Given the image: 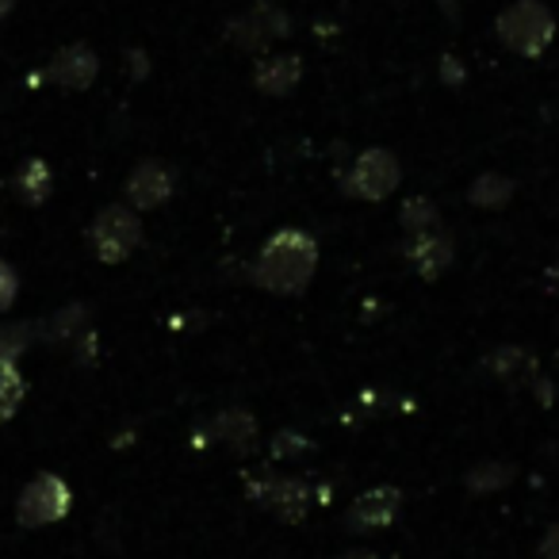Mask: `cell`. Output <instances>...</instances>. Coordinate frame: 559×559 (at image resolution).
<instances>
[{
	"label": "cell",
	"mask_w": 559,
	"mask_h": 559,
	"mask_svg": "<svg viewBox=\"0 0 559 559\" xmlns=\"http://www.w3.org/2000/svg\"><path fill=\"white\" fill-rule=\"evenodd\" d=\"M513 195V180L510 177H498V173H483L472 188H467V200L483 211H498L506 200Z\"/></svg>",
	"instance_id": "9a60e30c"
},
{
	"label": "cell",
	"mask_w": 559,
	"mask_h": 559,
	"mask_svg": "<svg viewBox=\"0 0 559 559\" xmlns=\"http://www.w3.org/2000/svg\"><path fill=\"white\" fill-rule=\"evenodd\" d=\"M399 223H403V230H411V234L437 230V207L426 200V195H418V200H406L403 211H399Z\"/></svg>",
	"instance_id": "ac0fdd59"
},
{
	"label": "cell",
	"mask_w": 559,
	"mask_h": 559,
	"mask_svg": "<svg viewBox=\"0 0 559 559\" xmlns=\"http://www.w3.org/2000/svg\"><path fill=\"white\" fill-rule=\"evenodd\" d=\"M540 559H559V521L544 533L540 540Z\"/></svg>",
	"instance_id": "cb8c5ba5"
},
{
	"label": "cell",
	"mask_w": 559,
	"mask_h": 559,
	"mask_svg": "<svg viewBox=\"0 0 559 559\" xmlns=\"http://www.w3.org/2000/svg\"><path fill=\"white\" fill-rule=\"evenodd\" d=\"M211 437H215L218 444H226L230 452H238V456H246L257 441V418L249 411H238V406L223 411L211 421Z\"/></svg>",
	"instance_id": "4fadbf2b"
},
{
	"label": "cell",
	"mask_w": 559,
	"mask_h": 559,
	"mask_svg": "<svg viewBox=\"0 0 559 559\" xmlns=\"http://www.w3.org/2000/svg\"><path fill=\"white\" fill-rule=\"evenodd\" d=\"M24 395H27V383L20 376V368L12 360H0V426L20 411Z\"/></svg>",
	"instance_id": "2e32d148"
},
{
	"label": "cell",
	"mask_w": 559,
	"mask_h": 559,
	"mask_svg": "<svg viewBox=\"0 0 559 559\" xmlns=\"http://www.w3.org/2000/svg\"><path fill=\"white\" fill-rule=\"evenodd\" d=\"M73 506V490L62 475L55 472H43L20 490V502H16V521L24 528H43V525H55L70 513Z\"/></svg>",
	"instance_id": "3957f363"
},
{
	"label": "cell",
	"mask_w": 559,
	"mask_h": 559,
	"mask_svg": "<svg viewBox=\"0 0 559 559\" xmlns=\"http://www.w3.org/2000/svg\"><path fill=\"white\" fill-rule=\"evenodd\" d=\"M96 73H100V58H96V50L85 47V43H73V47L58 50L55 62H50V81H58V85L70 88V93L88 88L96 81Z\"/></svg>",
	"instance_id": "8fae6325"
},
{
	"label": "cell",
	"mask_w": 559,
	"mask_h": 559,
	"mask_svg": "<svg viewBox=\"0 0 559 559\" xmlns=\"http://www.w3.org/2000/svg\"><path fill=\"white\" fill-rule=\"evenodd\" d=\"M452 257H456V246H452L449 230L411 234V241H406V261L421 280H437L441 272H449Z\"/></svg>",
	"instance_id": "ba28073f"
},
{
	"label": "cell",
	"mask_w": 559,
	"mask_h": 559,
	"mask_svg": "<svg viewBox=\"0 0 559 559\" xmlns=\"http://www.w3.org/2000/svg\"><path fill=\"white\" fill-rule=\"evenodd\" d=\"M32 330L27 322H20V326H0V360H12L16 365L20 353L32 345Z\"/></svg>",
	"instance_id": "ffe728a7"
},
{
	"label": "cell",
	"mask_w": 559,
	"mask_h": 559,
	"mask_svg": "<svg viewBox=\"0 0 559 559\" xmlns=\"http://www.w3.org/2000/svg\"><path fill=\"white\" fill-rule=\"evenodd\" d=\"M16 192L27 203H43L50 195V165L43 157H27L16 173Z\"/></svg>",
	"instance_id": "5bb4252c"
},
{
	"label": "cell",
	"mask_w": 559,
	"mask_h": 559,
	"mask_svg": "<svg viewBox=\"0 0 559 559\" xmlns=\"http://www.w3.org/2000/svg\"><path fill=\"white\" fill-rule=\"evenodd\" d=\"M319 272V241L299 226L276 230L253 261V280L272 296H304Z\"/></svg>",
	"instance_id": "6da1fadb"
},
{
	"label": "cell",
	"mask_w": 559,
	"mask_h": 559,
	"mask_svg": "<svg viewBox=\"0 0 559 559\" xmlns=\"http://www.w3.org/2000/svg\"><path fill=\"white\" fill-rule=\"evenodd\" d=\"M307 449H311V441H307V437H299V433H276V437H272V456H276V460L299 456V452H307Z\"/></svg>",
	"instance_id": "603a6c76"
},
{
	"label": "cell",
	"mask_w": 559,
	"mask_h": 559,
	"mask_svg": "<svg viewBox=\"0 0 559 559\" xmlns=\"http://www.w3.org/2000/svg\"><path fill=\"white\" fill-rule=\"evenodd\" d=\"M12 9H16V0H0V20L9 16V12H12Z\"/></svg>",
	"instance_id": "484cf974"
},
{
	"label": "cell",
	"mask_w": 559,
	"mask_h": 559,
	"mask_svg": "<svg viewBox=\"0 0 559 559\" xmlns=\"http://www.w3.org/2000/svg\"><path fill=\"white\" fill-rule=\"evenodd\" d=\"M292 32V20L288 12H280L272 0H261L257 9H249L246 16L230 20V27H226V39L234 43L238 50H264L272 39H284V35Z\"/></svg>",
	"instance_id": "52a82bcc"
},
{
	"label": "cell",
	"mask_w": 559,
	"mask_h": 559,
	"mask_svg": "<svg viewBox=\"0 0 559 559\" xmlns=\"http://www.w3.org/2000/svg\"><path fill=\"white\" fill-rule=\"evenodd\" d=\"M88 241H93V253L100 257L104 264H123L142 241L139 215H134L131 207L111 203V207H104L100 215L93 218V226H88Z\"/></svg>",
	"instance_id": "277c9868"
},
{
	"label": "cell",
	"mask_w": 559,
	"mask_h": 559,
	"mask_svg": "<svg viewBox=\"0 0 559 559\" xmlns=\"http://www.w3.org/2000/svg\"><path fill=\"white\" fill-rule=\"evenodd\" d=\"M487 368L495 376H502V380H513V376H521V372H536V360L528 357L525 349H498V353H490L487 357Z\"/></svg>",
	"instance_id": "e0dca14e"
},
{
	"label": "cell",
	"mask_w": 559,
	"mask_h": 559,
	"mask_svg": "<svg viewBox=\"0 0 559 559\" xmlns=\"http://www.w3.org/2000/svg\"><path fill=\"white\" fill-rule=\"evenodd\" d=\"M498 39L513 55L540 58L556 39V16L544 9L540 0H513L510 9L498 16Z\"/></svg>",
	"instance_id": "7a4b0ae2"
},
{
	"label": "cell",
	"mask_w": 559,
	"mask_h": 559,
	"mask_svg": "<svg viewBox=\"0 0 559 559\" xmlns=\"http://www.w3.org/2000/svg\"><path fill=\"white\" fill-rule=\"evenodd\" d=\"M399 180H403L399 157L383 146H368V150H360L357 162H353L349 177H345V192L357 195V200L380 203L395 192Z\"/></svg>",
	"instance_id": "5b68a950"
},
{
	"label": "cell",
	"mask_w": 559,
	"mask_h": 559,
	"mask_svg": "<svg viewBox=\"0 0 559 559\" xmlns=\"http://www.w3.org/2000/svg\"><path fill=\"white\" fill-rule=\"evenodd\" d=\"M85 322H88L85 307H81V304L66 307V311H58L55 319H50V330H55L50 337H62V342H70V337H85L88 334Z\"/></svg>",
	"instance_id": "d6986e66"
},
{
	"label": "cell",
	"mask_w": 559,
	"mask_h": 559,
	"mask_svg": "<svg viewBox=\"0 0 559 559\" xmlns=\"http://www.w3.org/2000/svg\"><path fill=\"white\" fill-rule=\"evenodd\" d=\"M249 498H253L261 510L276 513L280 521L299 525L311 510V487L304 479H276V475H261V479H249Z\"/></svg>",
	"instance_id": "8992f818"
},
{
	"label": "cell",
	"mask_w": 559,
	"mask_h": 559,
	"mask_svg": "<svg viewBox=\"0 0 559 559\" xmlns=\"http://www.w3.org/2000/svg\"><path fill=\"white\" fill-rule=\"evenodd\" d=\"M20 296V276L9 261H0V311H9Z\"/></svg>",
	"instance_id": "7402d4cb"
},
{
	"label": "cell",
	"mask_w": 559,
	"mask_h": 559,
	"mask_svg": "<svg viewBox=\"0 0 559 559\" xmlns=\"http://www.w3.org/2000/svg\"><path fill=\"white\" fill-rule=\"evenodd\" d=\"M399 506H403V490L399 487H372L349 506L345 525L360 528V533H368V528H388L391 521L399 518Z\"/></svg>",
	"instance_id": "9c48e42d"
},
{
	"label": "cell",
	"mask_w": 559,
	"mask_h": 559,
	"mask_svg": "<svg viewBox=\"0 0 559 559\" xmlns=\"http://www.w3.org/2000/svg\"><path fill=\"white\" fill-rule=\"evenodd\" d=\"M510 479H513L510 464H483V467H475V472L467 475V487H472V490H498V487H506Z\"/></svg>",
	"instance_id": "44dd1931"
},
{
	"label": "cell",
	"mask_w": 559,
	"mask_h": 559,
	"mask_svg": "<svg viewBox=\"0 0 559 559\" xmlns=\"http://www.w3.org/2000/svg\"><path fill=\"white\" fill-rule=\"evenodd\" d=\"M177 180H173V169L162 162H142L139 169L127 177V200L134 203V211H154L162 207L173 195Z\"/></svg>",
	"instance_id": "30bf717a"
},
{
	"label": "cell",
	"mask_w": 559,
	"mask_h": 559,
	"mask_svg": "<svg viewBox=\"0 0 559 559\" xmlns=\"http://www.w3.org/2000/svg\"><path fill=\"white\" fill-rule=\"evenodd\" d=\"M304 81V58L299 55H269L257 62L253 85L264 96H288Z\"/></svg>",
	"instance_id": "7c38bea8"
},
{
	"label": "cell",
	"mask_w": 559,
	"mask_h": 559,
	"mask_svg": "<svg viewBox=\"0 0 559 559\" xmlns=\"http://www.w3.org/2000/svg\"><path fill=\"white\" fill-rule=\"evenodd\" d=\"M337 559H380L376 551H345V556H337Z\"/></svg>",
	"instance_id": "d4e9b609"
}]
</instances>
